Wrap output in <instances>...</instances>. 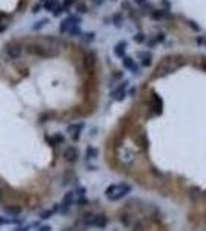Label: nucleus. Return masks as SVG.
Wrapping results in <instances>:
<instances>
[{"instance_id":"nucleus-26","label":"nucleus","mask_w":206,"mask_h":231,"mask_svg":"<svg viewBox=\"0 0 206 231\" xmlns=\"http://www.w3.org/2000/svg\"><path fill=\"white\" fill-rule=\"evenodd\" d=\"M77 11H78L80 14H85V13H88V6L83 5V3H78V5H77Z\"/></svg>"},{"instance_id":"nucleus-10","label":"nucleus","mask_w":206,"mask_h":231,"mask_svg":"<svg viewBox=\"0 0 206 231\" xmlns=\"http://www.w3.org/2000/svg\"><path fill=\"white\" fill-rule=\"evenodd\" d=\"M123 66L128 68V69H131V71H134V72H137V71H135V69H137V65L134 63L132 57H129V56H125V57H123Z\"/></svg>"},{"instance_id":"nucleus-35","label":"nucleus","mask_w":206,"mask_h":231,"mask_svg":"<svg viewBox=\"0 0 206 231\" xmlns=\"http://www.w3.org/2000/svg\"><path fill=\"white\" fill-rule=\"evenodd\" d=\"M122 6H123L125 10H128V11H131V10H132V8H131V5H129L128 2H123V3H122Z\"/></svg>"},{"instance_id":"nucleus-18","label":"nucleus","mask_w":206,"mask_h":231,"mask_svg":"<svg viewBox=\"0 0 206 231\" xmlns=\"http://www.w3.org/2000/svg\"><path fill=\"white\" fill-rule=\"evenodd\" d=\"M59 211V205H54V208L52 209H49V211H43L42 214H40V219H49L54 213H57Z\"/></svg>"},{"instance_id":"nucleus-12","label":"nucleus","mask_w":206,"mask_h":231,"mask_svg":"<svg viewBox=\"0 0 206 231\" xmlns=\"http://www.w3.org/2000/svg\"><path fill=\"white\" fill-rule=\"evenodd\" d=\"M5 211H6L8 214H11V216H17V214L22 213V206H19V205H6V206H5Z\"/></svg>"},{"instance_id":"nucleus-32","label":"nucleus","mask_w":206,"mask_h":231,"mask_svg":"<svg viewBox=\"0 0 206 231\" xmlns=\"http://www.w3.org/2000/svg\"><path fill=\"white\" fill-rule=\"evenodd\" d=\"M122 222H123V225H129L131 223V220H129V216H122Z\"/></svg>"},{"instance_id":"nucleus-27","label":"nucleus","mask_w":206,"mask_h":231,"mask_svg":"<svg viewBox=\"0 0 206 231\" xmlns=\"http://www.w3.org/2000/svg\"><path fill=\"white\" fill-rule=\"evenodd\" d=\"M94 37H95L94 33H86V36H83V40H85V42H92Z\"/></svg>"},{"instance_id":"nucleus-31","label":"nucleus","mask_w":206,"mask_h":231,"mask_svg":"<svg viewBox=\"0 0 206 231\" xmlns=\"http://www.w3.org/2000/svg\"><path fill=\"white\" fill-rule=\"evenodd\" d=\"M75 2V0H65V3H63V10H68L72 3Z\"/></svg>"},{"instance_id":"nucleus-33","label":"nucleus","mask_w":206,"mask_h":231,"mask_svg":"<svg viewBox=\"0 0 206 231\" xmlns=\"http://www.w3.org/2000/svg\"><path fill=\"white\" fill-rule=\"evenodd\" d=\"M165 39H166V36H165L163 33H160V34L157 36V39H155V42H165Z\"/></svg>"},{"instance_id":"nucleus-24","label":"nucleus","mask_w":206,"mask_h":231,"mask_svg":"<svg viewBox=\"0 0 206 231\" xmlns=\"http://www.w3.org/2000/svg\"><path fill=\"white\" fill-rule=\"evenodd\" d=\"M68 33H69L71 36H82V31H80V28H78V26H72Z\"/></svg>"},{"instance_id":"nucleus-25","label":"nucleus","mask_w":206,"mask_h":231,"mask_svg":"<svg viewBox=\"0 0 206 231\" xmlns=\"http://www.w3.org/2000/svg\"><path fill=\"white\" fill-rule=\"evenodd\" d=\"M195 42H197V45H200V46H206V37H204V36H197Z\"/></svg>"},{"instance_id":"nucleus-1","label":"nucleus","mask_w":206,"mask_h":231,"mask_svg":"<svg viewBox=\"0 0 206 231\" xmlns=\"http://www.w3.org/2000/svg\"><path fill=\"white\" fill-rule=\"evenodd\" d=\"M129 191H131V185H128V183H117V185L108 186L106 191H105V194H106V197L109 200H120Z\"/></svg>"},{"instance_id":"nucleus-21","label":"nucleus","mask_w":206,"mask_h":231,"mask_svg":"<svg viewBox=\"0 0 206 231\" xmlns=\"http://www.w3.org/2000/svg\"><path fill=\"white\" fill-rule=\"evenodd\" d=\"M128 85H129V82H123L122 85H119V86H117V88H116V89L111 92V96H113V94H117V92H122V91H125V89L128 88Z\"/></svg>"},{"instance_id":"nucleus-16","label":"nucleus","mask_w":206,"mask_h":231,"mask_svg":"<svg viewBox=\"0 0 206 231\" xmlns=\"http://www.w3.org/2000/svg\"><path fill=\"white\" fill-rule=\"evenodd\" d=\"M48 140H49V143H51L52 147H55V145H60V143H63V142H65L63 136H60V134H55L54 137H51V139H48Z\"/></svg>"},{"instance_id":"nucleus-9","label":"nucleus","mask_w":206,"mask_h":231,"mask_svg":"<svg viewBox=\"0 0 206 231\" xmlns=\"http://www.w3.org/2000/svg\"><path fill=\"white\" fill-rule=\"evenodd\" d=\"M126 45H128V43H126L125 40L119 42V43L114 46V54H116L117 57H122V59H123V57H125V49H126Z\"/></svg>"},{"instance_id":"nucleus-34","label":"nucleus","mask_w":206,"mask_h":231,"mask_svg":"<svg viewBox=\"0 0 206 231\" xmlns=\"http://www.w3.org/2000/svg\"><path fill=\"white\" fill-rule=\"evenodd\" d=\"M39 231H52V228H51L49 225H42V226L39 228Z\"/></svg>"},{"instance_id":"nucleus-11","label":"nucleus","mask_w":206,"mask_h":231,"mask_svg":"<svg viewBox=\"0 0 206 231\" xmlns=\"http://www.w3.org/2000/svg\"><path fill=\"white\" fill-rule=\"evenodd\" d=\"M152 100L155 102V105L152 106V108H155V114H162V108H163V102H162V99L154 92L152 94Z\"/></svg>"},{"instance_id":"nucleus-29","label":"nucleus","mask_w":206,"mask_h":231,"mask_svg":"<svg viewBox=\"0 0 206 231\" xmlns=\"http://www.w3.org/2000/svg\"><path fill=\"white\" fill-rule=\"evenodd\" d=\"M86 154H88V157H95L97 156V150L95 148H88Z\"/></svg>"},{"instance_id":"nucleus-4","label":"nucleus","mask_w":206,"mask_h":231,"mask_svg":"<svg viewBox=\"0 0 206 231\" xmlns=\"http://www.w3.org/2000/svg\"><path fill=\"white\" fill-rule=\"evenodd\" d=\"M63 157H65V160H66V162H69V163L77 162V159H78V151H77V148H74V147H68V148L63 151Z\"/></svg>"},{"instance_id":"nucleus-19","label":"nucleus","mask_w":206,"mask_h":231,"mask_svg":"<svg viewBox=\"0 0 206 231\" xmlns=\"http://www.w3.org/2000/svg\"><path fill=\"white\" fill-rule=\"evenodd\" d=\"M20 219H5V217H0V225H8V223H20Z\"/></svg>"},{"instance_id":"nucleus-20","label":"nucleus","mask_w":206,"mask_h":231,"mask_svg":"<svg viewBox=\"0 0 206 231\" xmlns=\"http://www.w3.org/2000/svg\"><path fill=\"white\" fill-rule=\"evenodd\" d=\"M46 23H48V19H42V20H40L39 23L32 25V29H34V31H40V29H42V28H43V26H45Z\"/></svg>"},{"instance_id":"nucleus-39","label":"nucleus","mask_w":206,"mask_h":231,"mask_svg":"<svg viewBox=\"0 0 206 231\" xmlns=\"http://www.w3.org/2000/svg\"><path fill=\"white\" fill-rule=\"evenodd\" d=\"M62 231H75V229H74L72 226H65V228H63Z\"/></svg>"},{"instance_id":"nucleus-15","label":"nucleus","mask_w":206,"mask_h":231,"mask_svg":"<svg viewBox=\"0 0 206 231\" xmlns=\"http://www.w3.org/2000/svg\"><path fill=\"white\" fill-rule=\"evenodd\" d=\"M168 14H166V11L165 10H155L152 14H151V17L154 19V20H160V19H165Z\"/></svg>"},{"instance_id":"nucleus-5","label":"nucleus","mask_w":206,"mask_h":231,"mask_svg":"<svg viewBox=\"0 0 206 231\" xmlns=\"http://www.w3.org/2000/svg\"><path fill=\"white\" fill-rule=\"evenodd\" d=\"M6 54H8L10 59L16 60V59H19L20 54H22V46L17 45V43H13V45H10V46L6 48Z\"/></svg>"},{"instance_id":"nucleus-37","label":"nucleus","mask_w":206,"mask_h":231,"mask_svg":"<svg viewBox=\"0 0 206 231\" xmlns=\"http://www.w3.org/2000/svg\"><path fill=\"white\" fill-rule=\"evenodd\" d=\"M40 11V5H34L32 6V13H39Z\"/></svg>"},{"instance_id":"nucleus-41","label":"nucleus","mask_w":206,"mask_h":231,"mask_svg":"<svg viewBox=\"0 0 206 231\" xmlns=\"http://www.w3.org/2000/svg\"><path fill=\"white\" fill-rule=\"evenodd\" d=\"M135 2H137V3H145L146 0H135Z\"/></svg>"},{"instance_id":"nucleus-40","label":"nucleus","mask_w":206,"mask_h":231,"mask_svg":"<svg viewBox=\"0 0 206 231\" xmlns=\"http://www.w3.org/2000/svg\"><path fill=\"white\" fill-rule=\"evenodd\" d=\"M3 17H6V14H5V13H0V23H2V19H3ZM0 29H2V28H0Z\"/></svg>"},{"instance_id":"nucleus-3","label":"nucleus","mask_w":206,"mask_h":231,"mask_svg":"<svg viewBox=\"0 0 206 231\" xmlns=\"http://www.w3.org/2000/svg\"><path fill=\"white\" fill-rule=\"evenodd\" d=\"M26 51L31 53V54L40 56V57H48V56H51V53L46 51L45 46H40V45H28V46H26Z\"/></svg>"},{"instance_id":"nucleus-43","label":"nucleus","mask_w":206,"mask_h":231,"mask_svg":"<svg viewBox=\"0 0 206 231\" xmlns=\"http://www.w3.org/2000/svg\"><path fill=\"white\" fill-rule=\"evenodd\" d=\"M113 2H117V0H113Z\"/></svg>"},{"instance_id":"nucleus-22","label":"nucleus","mask_w":206,"mask_h":231,"mask_svg":"<svg viewBox=\"0 0 206 231\" xmlns=\"http://www.w3.org/2000/svg\"><path fill=\"white\" fill-rule=\"evenodd\" d=\"M113 20H114V25H116L117 28H120V26H122V14H120V13H117V14H114V17H113Z\"/></svg>"},{"instance_id":"nucleus-2","label":"nucleus","mask_w":206,"mask_h":231,"mask_svg":"<svg viewBox=\"0 0 206 231\" xmlns=\"http://www.w3.org/2000/svg\"><path fill=\"white\" fill-rule=\"evenodd\" d=\"M80 17H77V16H69L68 19H65L62 23H60V34H65V33H68L72 26H80Z\"/></svg>"},{"instance_id":"nucleus-30","label":"nucleus","mask_w":206,"mask_h":231,"mask_svg":"<svg viewBox=\"0 0 206 231\" xmlns=\"http://www.w3.org/2000/svg\"><path fill=\"white\" fill-rule=\"evenodd\" d=\"M62 11H65V10H63V6H60V5H59V6H57V8L52 11V14L57 17V16H60V14H62Z\"/></svg>"},{"instance_id":"nucleus-38","label":"nucleus","mask_w":206,"mask_h":231,"mask_svg":"<svg viewBox=\"0 0 206 231\" xmlns=\"http://www.w3.org/2000/svg\"><path fill=\"white\" fill-rule=\"evenodd\" d=\"M113 77H114V79H120V77H122V72H120V71H119V72H114Z\"/></svg>"},{"instance_id":"nucleus-14","label":"nucleus","mask_w":206,"mask_h":231,"mask_svg":"<svg viewBox=\"0 0 206 231\" xmlns=\"http://www.w3.org/2000/svg\"><path fill=\"white\" fill-rule=\"evenodd\" d=\"M139 57H142V65L143 66H149L151 65V54L149 53H140L139 51Z\"/></svg>"},{"instance_id":"nucleus-42","label":"nucleus","mask_w":206,"mask_h":231,"mask_svg":"<svg viewBox=\"0 0 206 231\" xmlns=\"http://www.w3.org/2000/svg\"><path fill=\"white\" fill-rule=\"evenodd\" d=\"M0 200H3V194H2V191H0Z\"/></svg>"},{"instance_id":"nucleus-23","label":"nucleus","mask_w":206,"mask_h":231,"mask_svg":"<svg viewBox=\"0 0 206 231\" xmlns=\"http://www.w3.org/2000/svg\"><path fill=\"white\" fill-rule=\"evenodd\" d=\"M145 40H146V36L143 33H139V34L134 36V42H137V43H143Z\"/></svg>"},{"instance_id":"nucleus-6","label":"nucleus","mask_w":206,"mask_h":231,"mask_svg":"<svg viewBox=\"0 0 206 231\" xmlns=\"http://www.w3.org/2000/svg\"><path fill=\"white\" fill-rule=\"evenodd\" d=\"M108 223V217L105 214H94L92 216V222L91 225L92 226H97V228H105Z\"/></svg>"},{"instance_id":"nucleus-36","label":"nucleus","mask_w":206,"mask_h":231,"mask_svg":"<svg viewBox=\"0 0 206 231\" xmlns=\"http://www.w3.org/2000/svg\"><path fill=\"white\" fill-rule=\"evenodd\" d=\"M91 2H92L94 5H101L103 2H105V0H91Z\"/></svg>"},{"instance_id":"nucleus-13","label":"nucleus","mask_w":206,"mask_h":231,"mask_svg":"<svg viewBox=\"0 0 206 231\" xmlns=\"http://www.w3.org/2000/svg\"><path fill=\"white\" fill-rule=\"evenodd\" d=\"M189 197H191L192 200L200 199V197H201V190L197 188V186H191V188H189Z\"/></svg>"},{"instance_id":"nucleus-7","label":"nucleus","mask_w":206,"mask_h":231,"mask_svg":"<svg viewBox=\"0 0 206 231\" xmlns=\"http://www.w3.org/2000/svg\"><path fill=\"white\" fill-rule=\"evenodd\" d=\"M74 197H75V193H72V191L65 194V197L62 200V213H66L69 209V206L74 203Z\"/></svg>"},{"instance_id":"nucleus-28","label":"nucleus","mask_w":206,"mask_h":231,"mask_svg":"<svg viewBox=\"0 0 206 231\" xmlns=\"http://www.w3.org/2000/svg\"><path fill=\"white\" fill-rule=\"evenodd\" d=\"M188 25H189V26H191V28H192L194 31H197V33L200 31V26H198V25H197V23H195L194 20H188Z\"/></svg>"},{"instance_id":"nucleus-8","label":"nucleus","mask_w":206,"mask_h":231,"mask_svg":"<svg viewBox=\"0 0 206 231\" xmlns=\"http://www.w3.org/2000/svg\"><path fill=\"white\" fill-rule=\"evenodd\" d=\"M83 130V123H74V125H69L68 127V133L72 136L74 140H77L80 137V131Z\"/></svg>"},{"instance_id":"nucleus-17","label":"nucleus","mask_w":206,"mask_h":231,"mask_svg":"<svg viewBox=\"0 0 206 231\" xmlns=\"http://www.w3.org/2000/svg\"><path fill=\"white\" fill-rule=\"evenodd\" d=\"M57 6H59V0H46V3H45V10H48V11H54Z\"/></svg>"}]
</instances>
